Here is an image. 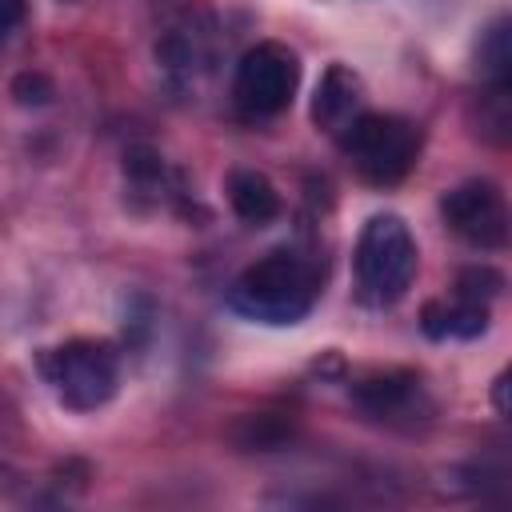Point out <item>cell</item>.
<instances>
[{
  "instance_id": "6da1fadb",
  "label": "cell",
  "mask_w": 512,
  "mask_h": 512,
  "mask_svg": "<svg viewBox=\"0 0 512 512\" xmlns=\"http://www.w3.org/2000/svg\"><path fill=\"white\" fill-rule=\"evenodd\" d=\"M316 296H320L316 264L292 248H276L232 280L228 304L260 324H296L312 312Z\"/></svg>"
},
{
  "instance_id": "9a60e30c",
  "label": "cell",
  "mask_w": 512,
  "mask_h": 512,
  "mask_svg": "<svg viewBox=\"0 0 512 512\" xmlns=\"http://www.w3.org/2000/svg\"><path fill=\"white\" fill-rule=\"evenodd\" d=\"M496 408H500V412H508V400H504V376L496 380Z\"/></svg>"
},
{
  "instance_id": "5b68a950",
  "label": "cell",
  "mask_w": 512,
  "mask_h": 512,
  "mask_svg": "<svg viewBox=\"0 0 512 512\" xmlns=\"http://www.w3.org/2000/svg\"><path fill=\"white\" fill-rule=\"evenodd\" d=\"M300 84V60L292 48L264 40L256 48H248L236 64V80H232V96L240 104L244 116H280Z\"/></svg>"
},
{
  "instance_id": "52a82bcc",
  "label": "cell",
  "mask_w": 512,
  "mask_h": 512,
  "mask_svg": "<svg viewBox=\"0 0 512 512\" xmlns=\"http://www.w3.org/2000/svg\"><path fill=\"white\" fill-rule=\"evenodd\" d=\"M356 404L372 416V420H384V424H416L432 404L420 388L416 376H404V372H388V376H376V380H364L356 388Z\"/></svg>"
},
{
  "instance_id": "30bf717a",
  "label": "cell",
  "mask_w": 512,
  "mask_h": 512,
  "mask_svg": "<svg viewBox=\"0 0 512 512\" xmlns=\"http://www.w3.org/2000/svg\"><path fill=\"white\" fill-rule=\"evenodd\" d=\"M228 200H232V212L248 224H268L280 212L276 184L256 168H240V172L228 176Z\"/></svg>"
},
{
  "instance_id": "7a4b0ae2",
  "label": "cell",
  "mask_w": 512,
  "mask_h": 512,
  "mask_svg": "<svg viewBox=\"0 0 512 512\" xmlns=\"http://www.w3.org/2000/svg\"><path fill=\"white\" fill-rule=\"evenodd\" d=\"M416 264H420V252L408 224L396 212H376L360 228V240L352 252L356 296L368 308H392L396 300L408 296L416 280Z\"/></svg>"
},
{
  "instance_id": "7c38bea8",
  "label": "cell",
  "mask_w": 512,
  "mask_h": 512,
  "mask_svg": "<svg viewBox=\"0 0 512 512\" xmlns=\"http://www.w3.org/2000/svg\"><path fill=\"white\" fill-rule=\"evenodd\" d=\"M500 288H504L500 272H492V268H468V272L460 276V284H456V296L488 304V300H492V296H496Z\"/></svg>"
},
{
  "instance_id": "ba28073f",
  "label": "cell",
  "mask_w": 512,
  "mask_h": 512,
  "mask_svg": "<svg viewBox=\"0 0 512 512\" xmlns=\"http://www.w3.org/2000/svg\"><path fill=\"white\" fill-rule=\"evenodd\" d=\"M364 112V88H360V76L344 64H328V72L320 76L316 84V96H312V120L324 128V132H344L356 116Z\"/></svg>"
},
{
  "instance_id": "8fae6325",
  "label": "cell",
  "mask_w": 512,
  "mask_h": 512,
  "mask_svg": "<svg viewBox=\"0 0 512 512\" xmlns=\"http://www.w3.org/2000/svg\"><path fill=\"white\" fill-rule=\"evenodd\" d=\"M508 20H496L484 36H480V76H488L496 88H508Z\"/></svg>"
},
{
  "instance_id": "9c48e42d",
  "label": "cell",
  "mask_w": 512,
  "mask_h": 512,
  "mask_svg": "<svg viewBox=\"0 0 512 512\" xmlns=\"http://www.w3.org/2000/svg\"><path fill=\"white\" fill-rule=\"evenodd\" d=\"M420 324H424V332L432 340H448V336L452 340H472V336H480L488 328V304L464 300V296H456L452 304L448 300H432V304H424Z\"/></svg>"
},
{
  "instance_id": "2e32d148",
  "label": "cell",
  "mask_w": 512,
  "mask_h": 512,
  "mask_svg": "<svg viewBox=\"0 0 512 512\" xmlns=\"http://www.w3.org/2000/svg\"><path fill=\"white\" fill-rule=\"evenodd\" d=\"M4 36H8V28H0V40H4Z\"/></svg>"
},
{
  "instance_id": "8992f818",
  "label": "cell",
  "mask_w": 512,
  "mask_h": 512,
  "mask_svg": "<svg viewBox=\"0 0 512 512\" xmlns=\"http://www.w3.org/2000/svg\"><path fill=\"white\" fill-rule=\"evenodd\" d=\"M444 224L472 248L496 252L508 244V200L492 180H464L440 200Z\"/></svg>"
},
{
  "instance_id": "4fadbf2b",
  "label": "cell",
  "mask_w": 512,
  "mask_h": 512,
  "mask_svg": "<svg viewBox=\"0 0 512 512\" xmlns=\"http://www.w3.org/2000/svg\"><path fill=\"white\" fill-rule=\"evenodd\" d=\"M12 96L20 104H48L52 100V80L44 72H20L12 80Z\"/></svg>"
},
{
  "instance_id": "5bb4252c",
  "label": "cell",
  "mask_w": 512,
  "mask_h": 512,
  "mask_svg": "<svg viewBox=\"0 0 512 512\" xmlns=\"http://www.w3.org/2000/svg\"><path fill=\"white\" fill-rule=\"evenodd\" d=\"M24 20V0H0V28H16Z\"/></svg>"
},
{
  "instance_id": "3957f363",
  "label": "cell",
  "mask_w": 512,
  "mask_h": 512,
  "mask_svg": "<svg viewBox=\"0 0 512 512\" xmlns=\"http://www.w3.org/2000/svg\"><path fill=\"white\" fill-rule=\"evenodd\" d=\"M36 368L52 396L72 412L108 404L120 384V356L104 340H68L60 348H44Z\"/></svg>"
},
{
  "instance_id": "277c9868",
  "label": "cell",
  "mask_w": 512,
  "mask_h": 512,
  "mask_svg": "<svg viewBox=\"0 0 512 512\" xmlns=\"http://www.w3.org/2000/svg\"><path fill=\"white\" fill-rule=\"evenodd\" d=\"M340 148L368 184H396L416 168L420 128L392 112H360L340 132Z\"/></svg>"
}]
</instances>
